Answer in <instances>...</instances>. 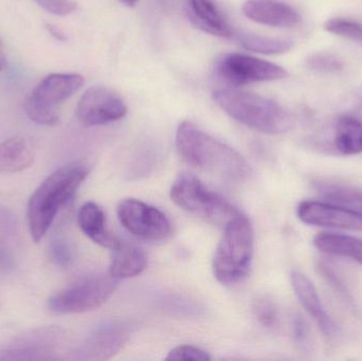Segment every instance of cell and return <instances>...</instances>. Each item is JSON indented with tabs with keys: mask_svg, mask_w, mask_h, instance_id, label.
<instances>
[{
	"mask_svg": "<svg viewBox=\"0 0 362 361\" xmlns=\"http://www.w3.org/2000/svg\"><path fill=\"white\" fill-rule=\"evenodd\" d=\"M176 148L180 158L196 169L232 182H240L248 176V163L240 153L189 121H183L178 127Z\"/></svg>",
	"mask_w": 362,
	"mask_h": 361,
	"instance_id": "cell-1",
	"label": "cell"
},
{
	"mask_svg": "<svg viewBox=\"0 0 362 361\" xmlns=\"http://www.w3.org/2000/svg\"><path fill=\"white\" fill-rule=\"evenodd\" d=\"M88 175L82 163H70L51 174L30 197L27 207L30 235L40 243L59 210L67 205Z\"/></svg>",
	"mask_w": 362,
	"mask_h": 361,
	"instance_id": "cell-2",
	"label": "cell"
},
{
	"mask_svg": "<svg viewBox=\"0 0 362 361\" xmlns=\"http://www.w3.org/2000/svg\"><path fill=\"white\" fill-rule=\"evenodd\" d=\"M213 97L234 120L261 133L280 135L293 127L291 112L268 97L236 88L218 89Z\"/></svg>",
	"mask_w": 362,
	"mask_h": 361,
	"instance_id": "cell-3",
	"label": "cell"
},
{
	"mask_svg": "<svg viewBox=\"0 0 362 361\" xmlns=\"http://www.w3.org/2000/svg\"><path fill=\"white\" fill-rule=\"evenodd\" d=\"M215 250L213 271L225 285L240 283L248 276L255 250V231L250 220L240 214L226 225Z\"/></svg>",
	"mask_w": 362,
	"mask_h": 361,
	"instance_id": "cell-4",
	"label": "cell"
},
{
	"mask_svg": "<svg viewBox=\"0 0 362 361\" xmlns=\"http://www.w3.org/2000/svg\"><path fill=\"white\" fill-rule=\"evenodd\" d=\"M171 199L189 214L225 227L240 213L227 199L209 190L196 176L180 174L171 188Z\"/></svg>",
	"mask_w": 362,
	"mask_h": 361,
	"instance_id": "cell-5",
	"label": "cell"
},
{
	"mask_svg": "<svg viewBox=\"0 0 362 361\" xmlns=\"http://www.w3.org/2000/svg\"><path fill=\"white\" fill-rule=\"evenodd\" d=\"M118 280L110 275L83 278L68 288L55 292L48 300V309L57 315L83 314L95 311L116 292Z\"/></svg>",
	"mask_w": 362,
	"mask_h": 361,
	"instance_id": "cell-6",
	"label": "cell"
},
{
	"mask_svg": "<svg viewBox=\"0 0 362 361\" xmlns=\"http://www.w3.org/2000/svg\"><path fill=\"white\" fill-rule=\"evenodd\" d=\"M216 76L236 88L251 83L270 82L286 78L284 68L264 59L242 53H228L217 61Z\"/></svg>",
	"mask_w": 362,
	"mask_h": 361,
	"instance_id": "cell-7",
	"label": "cell"
},
{
	"mask_svg": "<svg viewBox=\"0 0 362 361\" xmlns=\"http://www.w3.org/2000/svg\"><path fill=\"white\" fill-rule=\"evenodd\" d=\"M121 225L140 239L161 241L172 235V225L165 213L156 207L138 199H124L118 207Z\"/></svg>",
	"mask_w": 362,
	"mask_h": 361,
	"instance_id": "cell-8",
	"label": "cell"
},
{
	"mask_svg": "<svg viewBox=\"0 0 362 361\" xmlns=\"http://www.w3.org/2000/svg\"><path fill=\"white\" fill-rule=\"evenodd\" d=\"M76 112L78 121L85 126H99L124 118L127 106L110 89L93 86L78 100Z\"/></svg>",
	"mask_w": 362,
	"mask_h": 361,
	"instance_id": "cell-9",
	"label": "cell"
},
{
	"mask_svg": "<svg viewBox=\"0 0 362 361\" xmlns=\"http://www.w3.org/2000/svg\"><path fill=\"white\" fill-rule=\"evenodd\" d=\"M302 223L323 228L362 231V215L329 201H302L297 208Z\"/></svg>",
	"mask_w": 362,
	"mask_h": 361,
	"instance_id": "cell-10",
	"label": "cell"
},
{
	"mask_svg": "<svg viewBox=\"0 0 362 361\" xmlns=\"http://www.w3.org/2000/svg\"><path fill=\"white\" fill-rule=\"evenodd\" d=\"M129 338V329L119 322L103 324L93 331L78 352L85 360H106L116 355Z\"/></svg>",
	"mask_w": 362,
	"mask_h": 361,
	"instance_id": "cell-11",
	"label": "cell"
},
{
	"mask_svg": "<svg viewBox=\"0 0 362 361\" xmlns=\"http://www.w3.org/2000/svg\"><path fill=\"white\" fill-rule=\"evenodd\" d=\"M84 78L76 73H51L42 78L30 93L29 99L49 108L69 99L84 85Z\"/></svg>",
	"mask_w": 362,
	"mask_h": 361,
	"instance_id": "cell-12",
	"label": "cell"
},
{
	"mask_svg": "<svg viewBox=\"0 0 362 361\" xmlns=\"http://www.w3.org/2000/svg\"><path fill=\"white\" fill-rule=\"evenodd\" d=\"M291 281L298 300L310 317L314 318L323 335L329 339L335 338L338 334V326L323 307L318 292L312 281L297 271L291 273Z\"/></svg>",
	"mask_w": 362,
	"mask_h": 361,
	"instance_id": "cell-13",
	"label": "cell"
},
{
	"mask_svg": "<svg viewBox=\"0 0 362 361\" xmlns=\"http://www.w3.org/2000/svg\"><path fill=\"white\" fill-rule=\"evenodd\" d=\"M243 12L251 20L274 28H291L301 23V15L279 0H247Z\"/></svg>",
	"mask_w": 362,
	"mask_h": 361,
	"instance_id": "cell-14",
	"label": "cell"
},
{
	"mask_svg": "<svg viewBox=\"0 0 362 361\" xmlns=\"http://www.w3.org/2000/svg\"><path fill=\"white\" fill-rule=\"evenodd\" d=\"M78 224L81 230L91 241L104 248L114 250L121 244L120 239L106 227L103 210L93 201L84 203L78 213Z\"/></svg>",
	"mask_w": 362,
	"mask_h": 361,
	"instance_id": "cell-15",
	"label": "cell"
},
{
	"mask_svg": "<svg viewBox=\"0 0 362 361\" xmlns=\"http://www.w3.org/2000/svg\"><path fill=\"white\" fill-rule=\"evenodd\" d=\"M187 10L192 23L206 33L221 37L234 35L233 29L213 0H189Z\"/></svg>",
	"mask_w": 362,
	"mask_h": 361,
	"instance_id": "cell-16",
	"label": "cell"
},
{
	"mask_svg": "<svg viewBox=\"0 0 362 361\" xmlns=\"http://www.w3.org/2000/svg\"><path fill=\"white\" fill-rule=\"evenodd\" d=\"M34 159V146L25 138H8L0 143V174L25 171L33 165Z\"/></svg>",
	"mask_w": 362,
	"mask_h": 361,
	"instance_id": "cell-17",
	"label": "cell"
},
{
	"mask_svg": "<svg viewBox=\"0 0 362 361\" xmlns=\"http://www.w3.org/2000/svg\"><path fill=\"white\" fill-rule=\"evenodd\" d=\"M148 265L146 252L129 243L121 242L118 248L112 250L110 265V276L116 280L137 277Z\"/></svg>",
	"mask_w": 362,
	"mask_h": 361,
	"instance_id": "cell-18",
	"label": "cell"
},
{
	"mask_svg": "<svg viewBox=\"0 0 362 361\" xmlns=\"http://www.w3.org/2000/svg\"><path fill=\"white\" fill-rule=\"evenodd\" d=\"M315 247L334 256L351 259L362 265V239L339 233L322 232L314 237Z\"/></svg>",
	"mask_w": 362,
	"mask_h": 361,
	"instance_id": "cell-19",
	"label": "cell"
},
{
	"mask_svg": "<svg viewBox=\"0 0 362 361\" xmlns=\"http://www.w3.org/2000/svg\"><path fill=\"white\" fill-rule=\"evenodd\" d=\"M334 148L340 154L353 156L362 153V121L354 116H342L334 127Z\"/></svg>",
	"mask_w": 362,
	"mask_h": 361,
	"instance_id": "cell-20",
	"label": "cell"
},
{
	"mask_svg": "<svg viewBox=\"0 0 362 361\" xmlns=\"http://www.w3.org/2000/svg\"><path fill=\"white\" fill-rule=\"evenodd\" d=\"M317 191L325 201L362 215V188L348 184L320 182L317 184Z\"/></svg>",
	"mask_w": 362,
	"mask_h": 361,
	"instance_id": "cell-21",
	"label": "cell"
},
{
	"mask_svg": "<svg viewBox=\"0 0 362 361\" xmlns=\"http://www.w3.org/2000/svg\"><path fill=\"white\" fill-rule=\"evenodd\" d=\"M238 42L246 50L262 54H280L291 50L293 47V42L285 38L268 37L253 34H240Z\"/></svg>",
	"mask_w": 362,
	"mask_h": 361,
	"instance_id": "cell-22",
	"label": "cell"
},
{
	"mask_svg": "<svg viewBox=\"0 0 362 361\" xmlns=\"http://www.w3.org/2000/svg\"><path fill=\"white\" fill-rule=\"evenodd\" d=\"M306 66L319 74H339L344 68L339 57L327 52L313 53L306 59Z\"/></svg>",
	"mask_w": 362,
	"mask_h": 361,
	"instance_id": "cell-23",
	"label": "cell"
},
{
	"mask_svg": "<svg viewBox=\"0 0 362 361\" xmlns=\"http://www.w3.org/2000/svg\"><path fill=\"white\" fill-rule=\"evenodd\" d=\"M325 29L329 33L362 44V23L352 19L336 17L327 20Z\"/></svg>",
	"mask_w": 362,
	"mask_h": 361,
	"instance_id": "cell-24",
	"label": "cell"
},
{
	"mask_svg": "<svg viewBox=\"0 0 362 361\" xmlns=\"http://www.w3.org/2000/svg\"><path fill=\"white\" fill-rule=\"evenodd\" d=\"M23 110H25L28 118L33 122L37 123V124L54 126L59 123V117L57 110L36 103L29 97L25 99Z\"/></svg>",
	"mask_w": 362,
	"mask_h": 361,
	"instance_id": "cell-25",
	"label": "cell"
},
{
	"mask_svg": "<svg viewBox=\"0 0 362 361\" xmlns=\"http://www.w3.org/2000/svg\"><path fill=\"white\" fill-rule=\"evenodd\" d=\"M49 258L57 266L68 267L72 262L71 247L69 244L61 237L53 239L49 245Z\"/></svg>",
	"mask_w": 362,
	"mask_h": 361,
	"instance_id": "cell-26",
	"label": "cell"
},
{
	"mask_svg": "<svg viewBox=\"0 0 362 361\" xmlns=\"http://www.w3.org/2000/svg\"><path fill=\"white\" fill-rule=\"evenodd\" d=\"M253 312H255L257 320L266 328H274L278 324V311H276L274 303L267 299H259L257 302H255Z\"/></svg>",
	"mask_w": 362,
	"mask_h": 361,
	"instance_id": "cell-27",
	"label": "cell"
},
{
	"mask_svg": "<svg viewBox=\"0 0 362 361\" xmlns=\"http://www.w3.org/2000/svg\"><path fill=\"white\" fill-rule=\"evenodd\" d=\"M165 360L169 361H210L211 356L200 348L185 345L174 348Z\"/></svg>",
	"mask_w": 362,
	"mask_h": 361,
	"instance_id": "cell-28",
	"label": "cell"
},
{
	"mask_svg": "<svg viewBox=\"0 0 362 361\" xmlns=\"http://www.w3.org/2000/svg\"><path fill=\"white\" fill-rule=\"evenodd\" d=\"M40 8L57 16H67L76 10L74 0H35Z\"/></svg>",
	"mask_w": 362,
	"mask_h": 361,
	"instance_id": "cell-29",
	"label": "cell"
},
{
	"mask_svg": "<svg viewBox=\"0 0 362 361\" xmlns=\"http://www.w3.org/2000/svg\"><path fill=\"white\" fill-rule=\"evenodd\" d=\"M293 337L301 345H306L310 341V330L308 324L301 317H296L293 324Z\"/></svg>",
	"mask_w": 362,
	"mask_h": 361,
	"instance_id": "cell-30",
	"label": "cell"
},
{
	"mask_svg": "<svg viewBox=\"0 0 362 361\" xmlns=\"http://www.w3.org/2000/svg\"><path fill=\"white\" fill-rule=\"evenodd\" d=\"M14 267V258L4 246L0 245V273H8Z\"/></svg>",
	"mask_w": 362,
	"mask_h": 361,
	"instance_id": "cell-31",
	"label": "cell"
},
{
	"mask_svg": "<svg viewBox=\"0 0 362 361\" xmlns=\"http://www.w3.org/2000/svg\"><path fill=\"white\" fill-rule=\"evenodd\" d=\"M353 107L358 116L362 117V86L355 91L353 95Z\"/></svg>",
	"mask_w": 362,
	"mask_h": 361,
	"instance_id": "cell-32",
	"label": "cell"
},
{
	"mask_svg": "<svg viewBox=\"0 0 362 361\" xmlns=\"http://www.w3.org/2000/svg\"><path fill=\"white\" fill-rule=\"evenodd\" d=\"M46 29L48 30L49 33H50L53 37L57 38V40H61V42L66 40L65 34H64V32L62 31L61 29H59L57 25H52V23H46Z\"/></svg>",
	"mask_w": 362,
	"mask_h": 361,
	"instance_id": "cell-33",
	"label": "cell"
},
{
	"mask_svg": "<svg viewBox=\"0 0 362 361\" xmlns=\"http://www.w3.org/2000/svg\"><path fill=\"white\" fill-rule=\"evenodd\" d=\"M6 67V59L4 55V50H2L1 40H0V71Z\"/></svg>",
	"mask_w": 362,
	"mask_h": 361,
	"instance_id": "cell-34",
	"label": "cell"
},
{
	"mask_svg": "<svg viewBox=\"0 0 362 361\" xmlns=\"http://www.w3.org/2000/svg\"><path fill=\"white\" fill-rule=\"evenodd\" d=\"M123 4H127V6H135L137 4L138 0H121Z\"/></svg>",
	"mask_w": 362,
	"mask_h": 361,
	"instance_id": "cell-35",
	"label": "cell"
}]
</instances>
